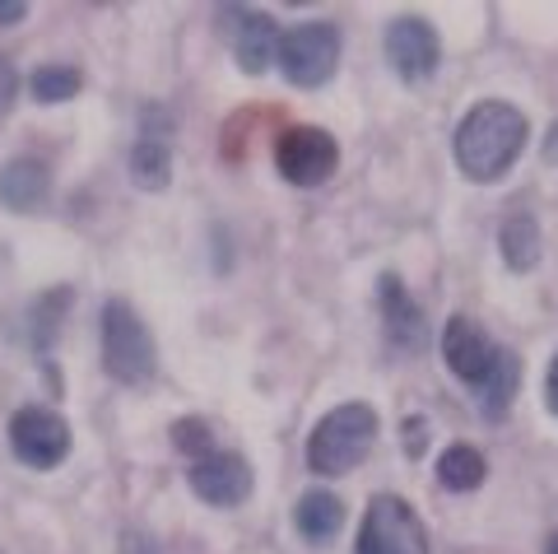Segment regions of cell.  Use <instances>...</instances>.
I'll return each instance as SVG.
<instances>
[{
	"label": "cell",
	"instance_id": "6da1fadb",
	"mask_svg": "<svg viewBox=\"0 0 558 554\" xmlns=\"http://www.w3.org/2000/svg\"><path fill=\"white\" fill-rule=\"evenodd\" d=\"M526 149V117L512 103H480L470 108L457 131V164L470 182H494L502 178L517 154Z\"/></svg>",
	"mask_w": 558,
	"mask_h": 554
},
{
	"label": "cell",
	"instance_id": "7a4b0ae2",
	"mask_svg": "<svg viewBox=\"0 0 558 554\" xmlns=\"http://www.w3.org/2000/svg\"><path fill=\"white\" fill-rule=\"evenodd\" d=\"M377 443V410L373 406H336L326 420L312 429L307 443V466L317 475H344L368 457V447Z\"/></svg>",
	"mask_w": 558,
	"mask_h": 554
},
{
	"label": "cell",
	"instance_id": "3957f363",
	"mask_svg": "<svg viewBox=\"0 0 558 554\" xmlns=\"http://www.w3.org/2000/svg\"><path fill=\"white\" fill-rule=\"evenodd\" d=\"M102 369L126 387L154 377V336H149V326L140 322L135 308L121 299L102 308Z\"/></svg>",
	"mask_w": 558,
	"mask_h": 554
},
{
	"label": "cell",
	"instance_id": "277c9868",
	"mask_svg": "<svg viewBox=\"0 0 558 554\" xmlns=\"http://www.w3.org/2000/svg\"><path fill=\"white\" fill-rule=\"evenodd\" d=\"M275 61H279V71H284L289 84L317 89V84H326L340 65V33L330 24H299V28L279 33Z\"/></svg>",
	"mask_w": 558,
	"mask_h": 554
},
{
	"label": "cell",
	"instance_id": "5b68a950",
	"mask_svg": "<svg viewBox=\"0 0 558 554\" xmlns=\"http://www.w3.org/2000/svg\"><path fill=\"white\" fill-rule=\"evenodd\" d=\"M354 554H428V531L405 498L377 494L368 513H363Z\"/></svg>",
	"mask_w": 558,
	"mask_h": 554
},
{
	"label": "cell",
	"instance_id": "8992f818",
	"mask_svg": "<svg viewBox=\"0 0 558 554\" xmlns=\"http://www.w3.org/2000/svg\"><path fill=\"white\" fill-rule=\"evenodd\" d=\"M10 447L33 471H51L70 453V424L47 406H24L10 420Z\"/></svg>",
	"mask_w": 558,
	"mask_h": 554
},
{
	"label": "cell",
	"instance_id": "52a82bcc",
	"mask_svg": "<svg viewBox=\"0 0 558 554\" xmlns=\"http://www.w3.org/2000/svg\"><path fill=\"white\" fill-rule=\"evenodd\" d=\"M275 164L293 186H317L340 164V145L322 127H289L275 145Z\"/></svg>",
	"mask_w": 558,
	"mask_h": 554
},
{
	"label": "cell",
	"instance_id": "ba28073f",
	"mask_svg": "<svg viewBox=\"0 0 558 554\" xmlns=\"http://www.w3.org/2000/svg\"><path fill=\"white\" fill-rule=\"evenodd\" d=\"M438 57H442L438 33H433L428 20H418V14H405V20H396L387 28V61L400 80H410V84L428 80L438 71Z\"/></svg>",
	"mask_w": 558,
	"mask_h": 554
},
{
	"label": "cell",
	"instance_id": "9c48e42d",
	"mask_svg": "<svg viewBox=\"0 0 558 554\" xmlns=\"http://www.w3.org/2000/svg\"><path fill=\"white\" fill-rule=\"evenodd\" d=\"M191 490L215 508H238L252 494V466L238 453H205L201 461H191Z\"/></svg>",
	"mask_w": 558,
	"mask_h": 554
},
{
	"label": "cell",
	"instance_id": "30bf717a",
	"mask_svg": "<svg viewBox=\"0 0 558 554\" xmlns=\"http://www.w3.org/2000/svg\"><path fill=\"white\" fill-rule=\"evenodd\" d=\"M223 28H229V38H233V57H238L242 71L247 75L270 71L275 47H279V28H275L270 14H260V10H223Z\"/></svg>",
	"mask_w": 558,
	"mask_h": 554
},
{
	"label": "cell",
	"instance_id": "8fae6325",
	"mask_svg": "<svg viewBox=\"0 0 558 554\" xmlns=\"http://www.w3.org/2000/svg\"><path fill=\"white\" fill-rule=\"evenodd\" d=\"M494 354H498V345L484 336V326H475L470 317H451L447 322V332H442V359H447V369L465 377V383H484L488 369H494Z\"/></svg>",
	"mask_w": 558,
	"mask_h": 554
},
{
	"label": "cell",
	"instance_id": "7c38bea8",
	"mask_svg": "<svg viewBox=\"0 0 558 554\" xmlns=\"http://www.w3.org/2000/svg\"><path fill=\"white\" fill-rule=\"evenodd\" d=\"M51 172L43 159H14L5 172H0V201L14 205V210H33V205L47 201Z\"/></svg>",
	"mask_w": 558,
	"mask_h": 554
},
{
	"label": "cell",
	"instance_id": "4fadbf2b",
	"mask_svg": "<svg viewBox=\"0 0 558 554\" xmlns=\"http://www.w3.org/2000/svg\"><path fill=\"white\" fill-rule=\"evenodd\" d=\"M293 522H299V531L307 535L312 545H326L330 535L344 527V504H340L336 494H326V490H307L299 498V513H293Z\"/></svg>",
	"mask_w": 558,
	"mask_h": 554
},
{
	"label": "cell",
	"instance_id": "5bb4252c",
	"mask_svg": "<svg viewBox=\"0 0 558 554\" xmlns=\"http://www.w3.org/2000/svg\"><path fill=\"white\" fill-rule=\"evenodd\" d=\"M498 242H502V262H508L512 270H531L539 262V224L526 210H517V215L502 219Z\"/></svg>",
	"mask_w": 558,
	"mask_h": 554
},
{
	"label": "cell",
	"instance_id": "9a60e30c",
	"mask_svg": "<svg viewBox=\"0 0 558 554\" xmlns=\"http://www.w3.org/2000/svg\"><path fill=\"white\" fill-rule=\"evenodd\" d=\"M381 308H387V332L396 345H418L424 340V317H418V308L405 299V289H400L396 275L381 280Z\"/></svg>",
	"mask_w": 558,
	"mask_h": 554
},
{
	"label": "cell",
	"instance_id": "2e32d148",
	"mask_svg": "<svg viewBox=\"0 0 558 554\" xmlns=\"http://www.w3.org/2000/svg\"><path fill=\"white\" fill-rule=\"evenodd\" d=\"M521 387V359L512 350H498L494 354V369H488V377L480 383V401L488 414H502L512 406V396Z\"/></svg>",
	"mask_w": 558,
	"mask_h": 554
},
{
	"label": "cell",
	"instance_id": "e0dca14e",
	"mask_svg": "<svg viewBox=\"0 0 558 554\" xmlns=\"http://www.w3.org/2000/svg\"><path fill=\"white\" fill-rule=\"evenodd\" d=\"M484 475H488V461H484V453H475L470 443L447 447L442 461H438V480L447 484V490L470 494V490H480V484H484Z\"/></svg>",
	"mask_w": 558,
	"mask_h": 554
},
{
	"label": "cell",
	"instance_id": "ac0fdd59",
	"mask_svg": "<svg viewBox=\"0 0 558 554\" xmlns=\"http://www.w3.org/2000/svg\"><path fill=\"white\" fill-rule=\"evenodd\" d=\"M172 178V154L163 141H154V135H145L135 149H131V182L145 186V192H163Z\"/></svg>",
	"mask_w": 558,
	"mask_h": 554
},
{
	"label": "cell",
	"instance_id": "d6986e66",
	"mask_svg": "<svg viewBox=\"0 0 558 554\" xmlns=\"http://www.w3.org/2000/svg\"><path fill=\"white\" fill-rule=\"evenodd\" d=\"M80 84H84V75L75 71V65H43V71H33L28 89L38 103H65V98L80 94Z\"/></svg>",
	"mask_w": 558,
	"mask_h": 554
},
{
	"label": "cell",
	"instance_id": "ffe728a7",
	"mask_svg": "<svg viewBox=\"0 0 558 554\" xmlns=\"http://www.w3.org/2000/svg\"><path fill=\"white\" fill-rule=\"evenodd\" d=\"M172 443H178L191 461H201L205 453H215V434H209L205 420H182L178 429H172Z\"/></svg>",
	"mask_w": 558,
	"mask_h": 554
},
{
	"label": "cell",
	"instance_id": "44dd1931",
	"mask_svg": "<svg viewBox=\"0 0 558 554\" xmlns=\"http://www.w3.org/2000/svg\"><path fill=\"white\" fill-rule=\"evenodd\" d=\"M14 94H20V75H14V65L0 57V112H5L10 103H14Z\"/></svg>",
	"mask_w": 558,
	"mask_h": 554
},
{
	"label": "cell",
	"instance_id": "7402d4cb",
	"mask_svg": "<svg viewBox=\"0 0 558 554\" xmlns=\"http://www.w3.org/2000/svg\"><path fill=\"white\" fill-rule=\"evenodd\" d=\"M24 14H28L24 0H0V24H20Z\"/></svg>",
	"mask_w": 558,
	"mask_h": 554
},
{
	"label": "cell",
	"instance_id": "603a6c76",
	"mask_svg": "<svg viewBox=\"0 0 558 554\" xmlns=\"http://www.w3.org/2000/svg\"><path fill=\"white\" fill-rule=\"evenodd\" d=\"M545 401H549V410L558 414V354H554V363H549V383H545Z\"/></svg>",
	"mask_w": 558,
	"mask_h": 554
},
{
	"label": "cell",
	"instance_id": "cb8c5ba5",
	"mask_svg": "<svg viewBox=\"0 0 558 554\" xmlns=\"http://www.w3.org/2000/svg\"><path fill=\"white\" fill-rule=\"evenodd\" d=\"M545 159H549V164H558V127L549 131V145H545Z\"/></svg>",
	"mask_w": 558,
	"mask_h": 554
},
{
	"label": "cell",
	"instance_id": "d4e9b609",
	"mask_svg": "<svg viewBox=\"0 0 558 554\" xmlns=\"http://www.w3.org/2000/svg\"><path fill=\"white\" fill-rule=\"evenodd\" d=\"M545 554H558V535H549V550Z\"/></svg>",
	"mask_w": 558,
	"mask_h": 554
}]
</instances>
